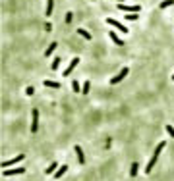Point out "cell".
Here are the masks:
<instances>
[{
	"instance_id": "cell-4",
	"label": "cell",
	"mask_w": 174,
	"mask_h": 181,
	"mask_svg": "<svg viewBox=\"0 0 174 181\" xmlns=\"http://www.w3.org/2000/svg\"><path fill=\"white\" fill-rule=\"evenodd\" d=\"M118 10H120V12H139V10H141V6H139V4H135V6H128V4L122 2V4H118Z\"/></svg>"
},
{
	"instance_id": "cell-13",
	"label": "cell",
	"mask_w": 174,
	"mask_h": 181,
	"mask_svg": "<svg viewBox=\"0 0 174 181\" xmlns=\"http://www.w3.org/2000/svg\"><path fill=\"white\" fill-rule=\"evenodd\" d=\"M56 46H58V42H50V45H48V48L45 50V56L48 58V56H50V54H52L54 50H56Z\"/></svg>"
},
{
	"instance_id": "cell-5",
	"label": "cell",
	"mask_w": 174,
	"mask_h": 181,
	"mask_svg": "<svg viewBox=\"0 0 174 181\" xmlns=\"http://www.w3.org/2000/svg\"><path fill=\"white\" fill-rule=\"evenodd\" d=\"M23 154H18V156H14L12 158V160H4L2 164H0V166H2V168H8V166H14V164H18V162H21V160H23Z\"/></svg>"
},
{
	"instance_id": "cell-1",
	"label": "cell",
	"mask_w": 174,
	"mask_h": 181,
	"mask_svg": "<svg viewBox=\"0 0 174 181\" xmlns=\"http://www.w3.org/2000/svg\"><path fill=\"white\" fill-rule=\"evenodd\" d=\"M164 144H166V143H159V144H157L155 152H153V156H151V160H149V164H147V168H145V173H151V171H153V166L157 164V160H159V154L163 152Z\"/></svg>"
},
{
	"instance_id": "cell-7",
	"label": "cell",
	"mask_w": 174,
	"mask_h": 181,
	"mask_svg": "<svg viewBox=\"0 0 174 181\" xmlns=\"http://www.w3.org/2000/svg\"><path fill=\"white\" fill-rule=\"evenodd\" d=\"M19 173H25V168H14V170H4L2 175L10 177V175H19Z\"/></svg>"
},
{
	"instance_id": "cell-18",
	"label": "cell",
	"mask_w": 174,
	"mask_h": 181,
	"mask_svg": "<svg viewBox=\"0 0 174 181\" xmlns=\"http://www.w3.org/2000/svg\"><path fill=\"white\" fill-rule=\"evenodd\" d=\"M89 89H91V83L85 81V83L81 85V95H87V92H89Z\"/></svg>"
},
{
	"instance_id": "cell-25",
	"label": "cell",
	"mask_w": 174,
	"mask_h": 181,
	"mask_svg": "<svg viewBox=\"0 0 174 181\" xmlns=\"http://www.w3.org/2000/svg\"><path fill=\"white\" fill-rule=\"evenodd\" d=\"M72 18H74V14L68 12V14H66V23H72Z\"/></svg>"
},
{
	"instance_id": "cell-14",
	"label": "cell",
	"mask_w": 174,
	"mask_h": 181,
	"mask_svg": "<svg viewBox=\"0 0 174 181\" xmlns=\"http://www.w3.org/2000/svg\"><path fill=\"white\" fill-rule=\"evenodd\" d=\"M52 8H54V2H52V0H48V2H47V10H45V16L47 18L52 16Z\"/></svg>"
},
{
	"instance_id": "cell-24",
	"label": "cell",
	"mask_w": 174,
	"mask_h": 181,
	"mask_svg": "<svg viewBox=\"0 0 174 181\" xmlns=\"http://www.w3.org/2000/svg\"><path fill=\"white\" fill-rule=\"evenodd\" d=\"M126 19H130V21H135V19H137V14H126Z\"/></svg>"
},
{
	"instance_id": "cell-9",
	"label": "cell",
	"mask_w": 174,
	"mask_h": 181,
	"mask_svg": "<svg viewBox=\"0 0 174 181\" xmlns=\"http://www.w3.org/2000/svg\"><path fill=\"white\" fill-rule=\"evenodd\" d=\"M74 152H76V156H77V162L83 166V164H85V156H83V150H81L79 144H76V147H74Z\"/></svg>"
},
{
	"instance_id": "cell-26",
	"label": "cell",
	"mask_w": 174,
	"mask_h": 181,
	"mask_svg": "<svg viewBox=\"0 0 174 181\" xmlns=\"http://www.w3.org/2000/svg\"><path fill=\"white\" fill-rule=\"evenodd\" d=\"M45 31H52V25H50V23H45Z\"/></svg>"
},
{
	"instance_id": "cell-8",
	"label": "cell",
	"mask_w": 174,
	"mask_h": 181,
	"mask_svg": "<svg viewBox=\"0 0 174 181\" xmlns=\"http://www.w3.org/2000/svg\"><path fill=\"white\" fill-rule=\"evenodd\" d=\"M77 64H79V58H74V60L70 62V66H68L66 69H64V75H66V77H68V75H72V71H74V69L77 68Z\"/></svg>"
},
{
	"instance_id": "cell-19",
	"label": "cell",
	"mask_w": 174,
	"mask_h": 181,
	"mask_svg": "<svg viewBox=\"0 0 174 181\" xmlns=\"http://www.w3.org/2000/svg\"><path fill=\"white\" fill-rule=\"evenodd\" d=\"M72 89H74L76 92H81V85H79L76 79H74V81H72Z\"/></svg>"
},
{
	"instance_id": "cell-23",
	"label": "cell",
	"mask_w": 174,
	"mask_h": 181,
	"mask_svg": "<svg viewBox=\"0 0 174 181\" xmlns=\"http://www.w3.org/2000/svg\"><path fill=\"white\" fill-rule=\"evenodd\" d=\"M33 92H35V89H33L31 85H29V87H25V95H27V96H31Z\"/></svg>"
},
{
	"instance_id": "cell-17",
	"label": "cell",
	"mask_w": 174,
	"mask_h": 181,
	"mask_svg": "<svg viewBox=\"0 0 174 181\" xmlns=\"http://www.w3.org/2000/svg\"><path fill=\"white\" fill-rule=\"evenodd\" d=\"M172 4H174V0H163V2L159 4V8H161V10H164V8H170Z\"/></svg>"
},
{
	"instance_id": "cell-28",
	"label": "cell",
	"mask_w": 174,
	"mask_h": 181,
	"mask_svg": "<svg viewBox=\"0 0 174 181\" xmlns=\"http://www.w3.org/2000/svg\"><path fill=\"white\" fill-rule=\"evenodd\" d=\"M172 81H174V75H172Z\"/></svg>"
},
{
	"instance_id": "cell-16",
	"label": "cell",
	"mask_w": 174,
	"mask_h": 181,
	"mask_svg": "<svg viewBox=\"0 0 174 181\" xmlns=\"http://www.w3.org/2000/svg\"><path fill=\"white\" fill-rule=\"evenodd\" d=\"M76 31H77L79 37H83V39H87V41H91V33H87L85 29H76Z\"/></svg>"
},
{
	"instance_id": "cell-27",
	"label": "cell",
	"mask_w": 174,
	"mask_h": 181,
	"mask_svg": "<svg viewBox=\"0 0 174 181\" xmlns=\"http://www.w3.org/2000/svg\"><path fill=\"white\" fill-rule=\"evenodd\" d=\"M116 2H118V4H122V2H124V0H116Z\"/></svg>"
},
{
	"instance_id": "cell-15",
	"label": "cell",
	"mask_w": 174,
	"mask_h": 181,
	"mask_svg": "<svg viewBox=\"0 0 174 181\" xmlns=\"http://www.w3.org/2000/svg\"><path fill=\"white\" fill-rule=\"evenodd\" d=\"M56 170H58V164H56V162H52V164L48 166V168H45V173H47V175H50V173H54Z\"/></svg>"
},
{
	"instance_id": "cell-11",
	"label": "cell",
	"mask_w": 174,
	"mask_h": 181,
	"mask_svg": "<svg viewBox=\"0 0 174 181\" xmlns=\"http://www.w3.org/2000/svg\"><path fill=\"white\" fill-rule=\"evenodd\" d=\"M66 171H68V166H60V168H58V170L54 171V177H56V179H60V177H62Z\"/></svg>"
},
{
	"instance_id": "cell-3",
	"label": "cell",
	"mask_w": 174,
	"mask_h": 181,
	"mask_svg": "<svg viewBox=\"0 0 174 181\" xmlns=\"http://www.w3.org/2000/svg\"><path fill=\"white\" fill-rule=\"evenodd\" d=\"M106 23H108V25H112V27H116V29H118V31H122V33H128V31H130L126 25H122L120 21H116V19H112V18H108V19H106Z\"/></svg>"
},
{
	"instance_id": "cell-12",
	"label": "cell",
	"mask_w": 174,
	"mask_h": 181,
	"mask_svg": "<svg viewBox=\"0 0 174 181\" xmlns=\"http://www.w3.org/2000/svg\"><path fill=\"white\" fill-rule=\"evenodd\" d=\"M43 85L48 87V89H60V83H56V81H48V79H45V81H43Z\"/></svg>"
},
{
	"instance_id": "cell-20",
	"label": "cell",
	"mask_w": 174,
	"mask_h": 181,
	"mask_svg": "<svg viewBox=\"0 0 174 181\" xmlns=\"http://www.w3.org/2000/svg\"><path fill=\"white\" fill-rule=\"evenodd\" d=\"M60 64H62L60 58H54V60H52V66H50V68H52V69H58V68H60Z\"/></svg>"
},
{
	"instance_id": "cell-6",
	"label": "cell",
	"mask_w": 174,
	"mask_h": 181,
	"mask_svg": "<svg viewBox=\"0 0 174 181\" xmlns=\"http://www.w3.org/2000/svg\"><path fill=\"white\" fill-rule=\"evenodd\" d=\"M128 71H130L128 68H122V71H120V73H118V75H114V77L110 79V83H112V85H116V83H120L122 79H124V77L128 75Z\"/></svg>"
},
{
	"instance_id": "cell-10",
	"label": "cell",
	"mask_w": 174,
	"mask_h": 181,
	"mask_svg": "<svg viewBox=\"0 0 174 181\" xmlns=\"http://www.w3.org/2000/svg\"><path fill=\"white\" fill-rule=\"evenodd\" d=\"M108 37H110V41L114 42V45H118V46H124V45H126V42L122 41V39H120V37H118V35H116L114 31H110V33H108Z\"/></svg>"
},
{
	"instance_id": "cell-2",
	"label": "cell",
	"mask_w": 174,
	"mask_h": 181,
	"mask_svg": "<svg viewBox=\"0 0 174 181\" xmlns=\"http://www.w3.org/2000/svg\"><path fill=\"white\" fill-rule=\"evenodd\" d=\"M39 129V110L31 112V133H37Z\"/></svg>"
},
{
	"instance_id": "cell-21",
	"label": "cell",
	"mask_w": 174,
	"mask_h": 181,
	"mask_svg": "<svg viewBox=\"0 0 174 181\" xmlns=\"http://www.w3.org/2000/svg\"><path fill=\"white\" fill-rule=\"evenodd\" d=\"M137 168H139V164L134 162V164H132V171H130V173H132V177H135V175H137Z\"/></svg>"
},
{
	"instance_id": "cell-22",
	"label": "cell",
	"mask_w": 174,
	"mask_h": 181,
	"mask_svg": "<svg viewBox=\"0 0 174 181\" xmlns=\"http://www.w3.org/2000/svg\"><path fill=\"white\" fill-rule=\"evenodd\" d=\"M166 133H168V137H172V139H174V127L172 125H166Z\"/></svg>"
}]
</instances>
